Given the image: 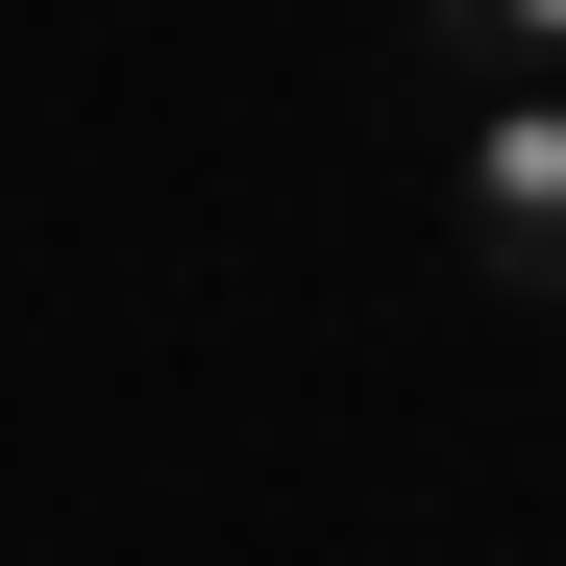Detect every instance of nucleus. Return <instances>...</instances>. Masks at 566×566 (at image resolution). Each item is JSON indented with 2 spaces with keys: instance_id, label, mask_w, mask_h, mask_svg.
Returning <instances> with one entry per match:
<instances>
[{
  "instance_id": "obj_2",
  "label": "nucleus",
  "mask_w": 566,
  "mask_h": 566,
  "mask_svg": "<svg viewBox=\"0 0 566 566\" xmlns=\"http://www.w3.org/2000/svg\"><path fill=\"white\" fill-rule=\"evenodd\" d=\"M419 74L493 99V74H566V0H419Z\"/></svg>"
},
{
  "instance_id": "obj_1",
  "label": "nucleus",
  "mask_w": 566,
  "mask_h": 566,
  "mask_svg": "<svg viewBox=\"0 0 566 566\" xmlns=\"http://www.w3.org/2000/svg\"><path fill=\"white\" fill-rule=\"evenodd\" d=\"M443 247L493 271V296H566V74L443 99Z\"/></svg>"
}]
</instances>
